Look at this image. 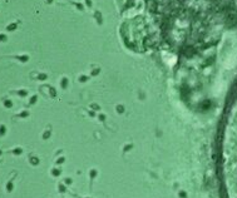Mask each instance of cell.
<instances>
[{"label": "cell", "mask_w": 237, "mask_h": 198, "mask_svg": "<svg viewBox=\"0 0 237 198\" xmlns=\"http://www.w3.org/2000/svg\"><path fill=\"white\" fill-rule=\"evenodd\" d=\"M219 176L225 198H237V95L227 109L219 142Z\"/></svg>", "instance_id": "obj_1"}]
</instances>
